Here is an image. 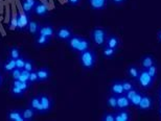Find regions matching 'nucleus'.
I'll return each mask as SVG.
<instances>
[{
  "instance_id": "1",
  "label": "nucleus",
  "mask_w": 161,
  "mask_h": 121,
  "mask_svg": "<svg viewBox=\"0 0 161 121\" xmlns=\"http://www.w3.org/2000/svg\"><path fill=\"white\" fill-rule=\"evenodd\" d=\"M66 45L72 52L80 53L87 49L91 48L92 41L91 39H88V38L73 34V36L69 40L66 41Z\"/></svg>"
},
{
  "instance_id": "2",
  "label": "nucleus",
  "mask_w": 161,
  "mask_h": 121,
  "mask_svg": "<svg viewBox=\"0 0 161 121\" xmlns=\"http://www.w3.org/2000/svg\"><path fill=\"white\" fill-rule=\"evenodd\" d=\"M79 63L84 70L94 69L97 62V52L94 49H87L85 51L79 53Z\"/></svg>"
},
{
  "instance_id": "3",
  "label": "nucleus",
  "mask_w": 161,
  "mask_h": 121,
  "mask_svg": "<svg viewBox=\"0 0 161 121\" xmlns=\"http://www.w3.org/2000/svg\"><path fill=\"white\" fill-rule=\"evenodd\" d=\"M108 30L104 27L95 26L92 28L91 34H90V38H91L92 44H94L98 48H103L106 45V41L108 38Z\"/></svg>"
},
{
  "instance_id": "4",
  "label": "nucleus",
  "mask_w": 161,
  "mask_h": 121,
  "mask_svg": "<svg viewBox=\"0 0 161 121\" xmlns=\"http://www.w3.org/2000/svg\"><path fill=\"white\" fill-rule=\"evenodd\" d=\"M155 79L156 78H154L153 76L147 72V69H141L140 74H139V76H138L136 82L140 88L147 90V89H151L153 87Z\"/></svg>"
},
{
  "instance_id": "5",
  "label": "nucleus",
  "mask_w": 161,
  "mask_h": 121,
  "mask_svg": "<svg viewBox=\"0 0 161 121\" xmlns=\"http://www.w3.org/2000/svg\"><path fill=\"white\" fill-rule=\"evenodd\" d=\"M73 36V30L70 26L67 25H62L59 28L56 29V34H54V39L59 42H66L70 38Z\"/></svg>"
},
{
  "instance_id": "6",
  "label": "nucleus",
  "mask_w": 161,
  "mask_h": 121,
  "mask_svg": "<svg viewBox=\"0 0 161 121\" xmlns=\"http://www.w3.org/2000/svg\"><path fill=\"white\" fill-rule=\"evenodd\" d=\"M40 97V103H41V110H42V115L48 114L51 112L54 107V101L49 95L46 93H41L39 94Z\"/></svg>"
},
{
  "instance_id": "7",
  "label": "nucleus",
  "mask_w": 161,
  "mask_h": 121,
  "mask_svg": "<svg viewBox=\"0 0 161 121\" xmlns=\"http://www.w3.org/2000/svg\"><path fill=\"white\" fill-rule=\"evenodd\" d=\"M31 19V15H28L23 11L18 13V20H17V31L20 33H27V26Z\"/></svg>"
},
{
  "instance_id": "8",
  "label": "nucleus",
  "mask_w": 161,
  "mask_h": 121,
  "mask_svg": "<svg viewBox=\"0 0 161 121\" xmlns=\"http://www.w3.org/2000/svg\"><path fill=\"white\" fill-rule=\"evenodd\" d=\"M154 106V99L152 96L147 94H143L142 98H141L139 104H138L137 109L140 111V112H147V111H150Z\"/></svg>"
},
{
  "instance_id": "9",
  "label": "nucleus",
  "mask_w": 161,
  "mask_h": 121,
  "mask_svg": "<svg viewBox=\"0 0 161 121\" xmlns=\"http://www.w3.org/2000/svg\"><path fill=\"white\" fill-rule=\"evenodd\" d=\"M48 14H49V8H48V5L44 2L38 1L33 11V15L37 16L39 18H44L47 17Z\"/></svg>"
},
{
  "instance_id": "10",
  "label": "nucleus",
  "mask_w": 161,
  "mask_h": 121,
  "mask_svg": "<svg viewBox=\"0 0 161 121\" xmlns=\"http://www.w3.org/2000/svg\"><path fill=\"white\" fill-rule=\"evenodd\" d=\"M37 70V74L38 77H39V84H42V82H46L51 78V70L49 67L47 66H43L40 67V68L36 69Z\"/></svg>"
},
{
  "instance_id": "11",
  "label": "nucleus",
  "mask_w": 161,
  "mask_h": 121,
  "mask_svg": "<svg viewBox=\"0 0 161 121\" xmlns=\"http://www.w3.org/2000/svg\"><path fill=\"white\" fill-rule=\"evenodd\" d=\"M53 41V38L44 36V34H37L36 37H34V45L37 48H43V47L48 46Z\"/></svg>"
},
{
  "instance_id": "12",
  "label": "nucleus",
  "mask_w": 161,
  "mask_h": 121,
  "mask_svg": "<svg viewBox=\"0 0 161 121\" xmlns=\"http://www.w3.org/2000/svg\"><path fill=\"white\" fill-rule=\"evenodd\" d=\"M6 120L8 121H24L21 108H17V109H12L8 111V112H6Z\"/></svg>"
},
{
  "instance_id": "13",
  "label": "nucleus",
  "mask_w": 161,
  "mask_h": 121,
  "mask_svg": "<svg viewBox=\"0 0 161 121\" xmlns=\"http://www.w3.org/2000/svg\"><path fill=\"white\" fill-rule=\"evenodd\" d=\"M132 114L129 109H120L115 111V121H130L132 119Z\"/></svg>"
},
{
  "instance_id": "14",
  "label": "nucleus",
  "mask_w": 161,
  "mask_h": 121,
  "mask_svg": "<svg viewBox=\"0 0 161 121\" xmlns=\"http://www.w3.org/2000/svg\"><path fill=\"white\" fill-rule=\"evenodd\" d=\"M38 1L39 0H20L22 11L28 15H33V11Z\"/></svg>"
},
{
  "instance_id": "15",
  "label": "nucleus",
  "mask_w": 161,
  "mask_h": 121,
  "mask_svg": "<svg viewBox=\"0 0 161 121\" xmlns=\"http://www.w3.org/2000/svg\"><path fill=\"white\" fill-rule=\"evenodd\" d=\"M92 11H104L107 8L109 0H87Z\"/></svg>"
},
{
  "instance_id": "16",
  "label": "nucleus",
  "mask_w": 161,
  "mask_h": 121,
  "mask_svg": "<svg viewBox=\"0 0 161 121\" xmlns=\"http://www.w3.org/2000/svg\"><path fill=\"white\" fill-rule=\"evenodd\" d=\"M157 60L155 59V56L153 55H150V53H147V55H144L141 56L140 59V66H141V69H147L150 68L151 66H153L154 64H156Z\"/></svg>"
},
{
  "instance_id": "17",
  "label": "nucleus",
  "mask_w": 161,
  "mask_h": 121,
  "mask_svg": "<svg viewBox=\"0 0 161 121\" xmlns=\"http://www.w3.org/2000/svg\"><path fill=\"white\" fill-rule=\"evenodd\" d=\"M28 107H30L31 109H33L35 112L37 113V115H42L39 95H34V96H31L30 98V100H28Z\"/></svg>"
},
{
  "instance_id": "18",
  "label": "nucleus",
  "mask_w": 161,
  "mask_h": 121,
  "mask_svg": "<svg viewBox=\"0 0 161 121\" xmlns=\"http://www.w3.org/2000/svg\"><path fill=\"white\" fill-rule=\"evenodd\" d=\"M106 46L110 47V48H113V49H118L120 46V39L115 34H108L107 41H106Z\"/></svg>"
},
{
  "instance_id": "19",
  "label": "nucleus",
  "mask_w": 161,
  "mask_h": 121,
  "mask_svg": "<svg viewBox=\"0 0 161 121\" xmlns=\"http://www.w3.org/2000/svg\"><path fill=\"white\" fill-rule=\"evenodd\" d=\"M109 90H110V93L117 95V96L118 95L125 94L124 87H122V82H121V81H119V79H115V81L112 82Z\"/></svg>"
},
{
  "instance_id": "20",
  "label": "nucleus",
  "mask_w": 161,
  "mask_h": 121,
  "mask_svg": "<svg viewBox=\"0 0 161 121\" xmlns=\"http://www.w3.org/2000/svg\"><path fill=\"white\" fill-rule=\"evenodd\" d=\"M40 26H41V24L39 23V21L36 20V19H31L30 23H28V26H27V33L30 34L31 37H36L37 34H39Z\"/></svg>"
},
{
  "instance_id": "21",
  "label": "nucleus",
  "mask_w": 161,
  "mask_h": 121,
  "mask_svg": "<svg viewBox=\"0 0 161 121\" xmlns=\"http://www.w3.org/2000/svg\"><path fill=\"white\" fill-rule=\"evenodd\" d=\"M140 71H141V68H139L138 66L134 65V64H132L127 68V74L129 76V78L132 79V81L136 82L138 76L140 74Z\"/></svg>"
},
{
  "instance_id": "22",
  "label": "nucleus",
  "mask_w": 161,
  "mask_h": 121,
  "mask_svg": "<svg viewBox=\"0 0 161 121\" xmlns=\"http://www.w3.org/2000/svg\"><path fill=\"white\" fill-rule=\"evenodd\" d=\"M39 34H44V36H47V37H50V38H54V34H56V28L50 24L41 25Z\"/></svg>"
},
{
  "instance_id": "23",
  "label": "nucleus",
  "mask_w": 161,
  "mask_h": 121,
  "mask_svg": "<svg viewBox=\"0 0 161 121\" xmlns=\"http://www.w3.org/2000/svg\"><path fill=\"white\" fill-rule=\"evenodd\" d=\"M1 68H2V72L9 73L12 70H14L16 68V60L8 56V59L2 63Z\"/></svg>"
},
{
  "instance_id": "24",
  "label": "nucleus",
  "mask_w": 161,
  "mask_h": 121,
  "mask_svg": "<svg viewBox=\"0 0 161 121\" xmlns=\"http://www.w3.org/2000/svg\"><path fill=\"white\" fill-rule=\"evenodd\" d=\"M132 104L130 100L128 99V97L125 94L118 95L117 96V110L120 109H130Z\"/></svg>"
},
{
  "instance_id": "25",
  "label": "nucleus",
  "mask_w": 161,
  "mask_h": 121,
  "mask_svg": "<svg viewBox=\"0 0 161 121\" xmlns=\"http://www.w3.org/2000/svg\"><path fill=\"white\" fill-rule=\"evenodd\" d=\"M21 110H22V115H23L24 121H33V120H35L37 113L35 112L33 109H31V108L27 106L26 108H21Z\"/></svg>"
},
{
  "instance_id": "26",
  "label": "nucleus",
  "mask_w": 161,
  "mask_h": 121,
  "mask_svg": "<svg viewBox=\"0 0 161 121\" xmlns=\"http://www.w3.org/2000/svg\"><path fill=\"white\" fill-rule=\"evenodd\" d=\"M25 92L26 91L22 90V89L16 87L14 85H11V88H9V94H11V96L13 98H15V99L22 98L25 95Z\"/></svg>"
},
{
  "instance_id": "27",
  "label": "nucleus",
  "mask_w": 161,
  "mask_h": 121,
  "mask_svg": "<svg viewBox=\"0 0 161 121\" xmlns=\"http://www.w3.org/2000/svg\"><path fill=\"white\" fill-rule=\"evenodd\" d=\"M103 50V55L106 59H109V60H113L115 58V55H117L118 52V49H113V48H110V47L108 46H104L102 48Z\"/></svg>"
},
{
  "instance_id": "28",
  "label": "nucleus",
  "mask_w": 161,
  "mask_h": 121,
  "mask_svg": "<svg viewBox=\"0 0 161 121\" xmlns=\"http://www.w3.org/2000/svg\"><path fill=\"white\" fill-rule=\"evenodd\" d=\"M106 104H107L108 108L116 111L117 110V95L115 94H110L107 97V100H106Z\"/></svg>"
},
{
  "instance_id": "29",
  "label": "nucleus",
  "mask_w": 161,
  "mask_h": 121,
  "mask_svg": "<svg viewBox=\"0 0 161 121\" xmlns=\"http://www.w3.org/2000/svg\"><path fill=\"white\" fill-rule=\"evenodd\" d=\"M11 85H14V86H16V87L20 88L24 91H28L31 88V86H33L31 84H30V82H22V81H20V79H12Z\"/></svg>"
},
{
  "instance_id": "30",
  "label": "nucleus",
  "mask_w": 161,
  "mask_h": 121,
  "mask_svg": "<svg viewBox=\"0 0 161 121\" xmlns=\"http://www.w3.org/2000/svg\"><path fill=\"white\" fill-rule=\"evenodd\" d=\"M22 53H21V48L16 45H13L12 47L8 48V56L14 60H17L19 56H21Z\"/></svg>"
},
{
  "instance_id": "31",
  "label": "nucleus",
  "mask_w": 161,
  "mask_h": 121,
  "mask_svg": "<svg viewBox=\"0 0 161 121\" xmlns=\"http://www.w3.org/2000/svg\"><path fill=\"white\" fill-rule=\"evenodd\" d=\"M142 96H143V93H142V92L139 91V90H137L136 94H135V95H134V97L130 100V101H131L132 107L137 108V107H138V104H139V103H140L141 98H142Z\"/></svg>"
},
{
  "instance_id": "32",
  "label": "nucleus",
  "mask_w": 161,
  "mask_h": 121,
  "mask_svg": "<svg viewBox=\"0 0 161 121\" xmlns=\"http://www.w3.org/2000/svg\"><path fill=\"white\" fill-rule=\"evenodd\" d=\"M134 81L132 79H122L121 82H122V87H124V90H125V93L128 91L132 90V89H135V84L133 82Z\"/></svg>"
},
{
  "instance_id": "33",
  "label": "nucleus",
  "mask_w": 161,
  "mask_h": 121,
  "mask_svg": "<svg viewBox=\"0 0 161 121\" xmlns=\"http://www.w3.org/2000/svg\"><path fill=\"white\" fill-rule=\"evenodd\" d=\"M17 20H18V14H16V12L13 11L12 19L8 25V28L11 30H17Z\"/></svg>"
},
{
  "instance_id": "34",
  "label": "nucleus",
  "mask_w": 161,
  "mask_h": 121,
  "mask_svg": "<svg viewBox=\"0 0 161 121\" xmlns=\"http://www.w3.org/2000/svg\"><path fill=\"white\" fill-rule=\"evenodd\" d=\"M35 62H34V60H31V59H28L26 58V60H25V65H24V70H26V71L28 72H31V71H34L35 69Z\"/></svg>"
},
{
  "instance_id": "35",
  "label": "nucleus",
  "mask_w": 161,
  "mask_h": 121,
  "mask_svg": "<svg viewBox=\"0 0 161 121\" xmlns=\"http://www.w3.org/2000/svg\"><path fill=\"white\" fill-rule=\"evenodd\" d=\"M102 121H115V112H105L101 117Z\"/></svg>"
},
{
  "instance_id": "36",
  "label": "nucleus",
  "mask_w": 161,
  "mask_h": 121,
  "mask_svg": "<svg viewBox=\"0 0 161 121\" xmlns=\"http://www.w3.org/2000/svg\"><path fill=\"white\" fill-rule=\"evenodd\" d=\"M147 72L150 73L151 75L153 76L154 78H156L157 77V75H158V70H159V68H158V64H154L153 66H151L150 68H147Z\"/></svg>"
},
{
  "instance_id": "37",
  "label": "nucleus",
  "mask_w": 161,
  "mask_h": 121,
  "mask_svg": "<svg viewBox=\"0 0 161 121\" xmlns=\"http://www.w3.org/2000/svg\"><path fill=\"white\" fill-rule=\"evenodd\" d=\"M31 85H36V84H39V77H38V74H37V70L35 69L34 71L31 72L30 74V81Z\"/></svg>"
},
{
  "instance_id": "38",
  "label": "nucleus",
  "mask_w": 161,
  "mask_h": 121,
  "mask_svg": "<svg viewBox=\"0 0 161 121\" xmlns=\"http://www.w3.org/2000/svg\"><path fill=\"white\" fill-rule=\"evenodd\" d=\"M25 60H26V58L23 55L19 56V58L16 60V68H19V69H23L24 68V65H25Z\"/></svg>"
},
{
  "instance_id": "39",
  "label": "nucleus",
  "mask_w": 161,
  "mask_h": 121,
  "mask_svg": "<svg viewBox=\"0 0 161 121\" xmlns=\"http://www.w3.org/2000/svg\"><path fill=\"white\" fill-rule=\"evenodd\" d=\"M30 74H31V72H28L26 71V70H24V69H22V71H21V74H20V77H19V79L22 82H30L28 81H30ZM31 84V82H30Z\"/></svg>"
},
{
  "instance_id": "40",
  "label": "nucleus",
  "mask_w": 161,
  "mask_h": 121,
  "mask_svg": "<svg viewBox=\"0 0 161 121\" xmlns=\"http://www.w3.org/2000/svg\"><path fill=\"white\" fill-rule=\"evenodd\" d=\"M21 69L19 68H15L14 70H12L11 72H9V76H11L12 79H19L20 77V74H21Z\"/></svg>"
},
{
  "instance_id": "41",
  "label": "nucleus",
  "mask_w": 161,
  "mask_h": 121,
  "mask_svg": "<svg viewBox=\"0 0 161 121\" xmlns=\"http://www.w3.org/2000/svg\"><path fill=\"white\" fill-rule=\"evenodd\" d=\"M67 1V3L70 5V6H72V8H75V6H78L80 3V1L82 0H66Z\"/></svg>"
},
{
  "instance_id": "42",
  "label": "nucleus",
  "mask_w": 161,
  "mask_h": 121,
  "mask_svg": "<svg viewBox=\"0 0 161 121\" xmlns=\"http://www.w3.org/2000/svg\"><path fill=\"white\" fill-rule=\"evenodd\" d=\"M110 1L111 3H113L114 5H121L127 2V0H110Z\"/></svg>"
},
{
  "instance_id": "43",
  "label": "nucleus",
  "mask_w": 161,
  "mask_h": 121,
  "mask_svg": "<svg viewBox=\"0 0 161 121\" xmlns=\"http://www.w3.org/2000/svg\"><path fill=\"white\" fill-rule=\"evenodd\" d=\"M3 82H4V78H3V75H2V72L0 71V88L3 86Z\"/></svg>"
},
{
  "instance_id": "44",
  "label": "nucleus",
  "mask_w": 161,
  "mask_h": 121,
  "mask_svg": "<svg viewBox=\"0 0 161 121\" xmlns=\"http://www.w3.org/2000/svg\"><path fill=\"white\" fill-rule=\"evenodd\" d=\"M157 40H158L159 43H161V29H159L158 33H157Z\"/></svg>"
},
{
  "instance_id": "45",
  "label": "nucleus",
  "mask_w": 161,
  "mask_h": 121,
  "mask_svg": "<svg viewBox=\"0 0 161 121\" xmlns=\"http://www.w3.org/2000/svg\"><path fill=\"white\" fill-rule=\"evenodd\" d=\"M159 115H160V118H161V103H160V108H159Z\"/></svg>"
},
{
  "instance_id": "46",
  "label": "nucleus",
  "mask_w": 161,
  "mask_h": 121,
  "mask_svg": "<svg viewBox=\"0 0 161 121\" xmlns=\"http://www.w3.org/2000/svg\"><path fill=\"white\" fill-rule=\"evenodd\" d=\"M159 101H160V103H161V94H159Z\"/></svg>"
},
{
  "instance_id": "47",
  "label": "nucleus",
  "mask_w": 161,
  "mask_h": 121,
  "mask_svg": "<svg viewBox=\"0 0 161 121\" xmlns=\"http://www.w3.org/2000/svg\"><path fill=\"white\" fill-rule=\"evenodd\" d=\"M0 68H1V62H0Z\"/></svg>"
},
{
  "instance_id": "48",
  "label": "nucleus",
  "mask_w": 161,
  "mask_h": 121,
  "mask_svg": "<svg viewBox=\"0 0 161 121\" xmlns=\"http://www.w3.org/2000/svg\"><path fill=\"white\" fill-rule=\"evenodd\" d=\"M160 88H161V85H160Z\"/></svg>"
}]
</instances>
